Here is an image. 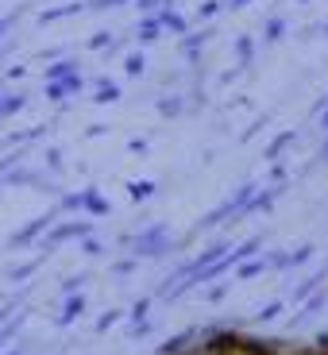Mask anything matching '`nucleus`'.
Wrapping results in <instances>:
<instances>
[{
    "instance_id": "nucleus-1",
    "label": "nucleus",
    "mask_w": 328,
    "mask_h": 355,
    "mask_svg": "<svg viewBox=\"0 0 328 355\" xmlns=\"http://www.w3.org/2000/svg\"><path fill=\"white\" fill-rule=\"evenodd\" d=\"M159 19H162V31H174V35H186V31H189V27H186V19L178 16L174 8L159 12Z\"/></svg>"
},
{
    "instance_id": "nucleus-2",
    "label": "nucleus",
    "mask_w": 328,
    "mask_h": 355,
    "mask_svg": "<svg viewBox=\"0 0 328 355\" xmlns=\"http://www.w3.org/2000/svg\"><path fill=\"white\" fill-rule=\"evenodd\" d=\"M162 35V19L159 16H147L139 24V43H151V39H159Z\"/></svg>"
},
{
    "instance_id": "nucleus-3",
    "label": "nucleus",
    "mask_w": 328,
    "mask_h": 355,
    "mask_svg": "<svg viewBox=\"0 0 328 355\" xmlns=\"http://www.w3.org/2000/svg\"><path fill=\"white\" fill-rule=\"evenodd\" d=\"M24 108V93H12V97H0V116H12Z\"/></svg>"
},
{
    "instance_id": "nucleus-4",
    "label": "nucleus",
    "mask_w": 328,
    "mask_h": 355,
    "mask_svg": "<svg viewBox=\"0 0 328 355\" xmlns=\"http://www.w3.org/2000/svg\"><path fill=\"white\" fill-rule=\"evenodd\" d=\"M74 70H78L74 62H58V66H51V70H46V81H62V78H70Z\"/></svg>"
},
{
    "instance_id": "nucleus-5",
    "label": "nucleus",
    "mask_w": 328,
    "mask_h": 355,
    "mask_svg": "<svg viewBox=\"0 0 328 355\" xmlns=\"http://www.w3.org/2000/svg\"><path fill=\"white\" fill-rule=\"evenodd\" d=\"M205 39H209V31H201V35H186V39H182V46H186V54H189V58H193V54L205 46Z\"/></svg>"
},
{
    "instance_id": "nucleus-6",
    "label": "nucleus",
    "mask_w": 328,
    "mask_h": 355,
    "mask_svg": "<svg viewBox=\"0 0 328 355\" xmlns=\"http://www.w3.org/2000/svg\"><path fill=\"white\" fill-rule=\"evenodd\" d=\"M290 143H293V135H290V132H286V135H278V139L270 143V151H266V155H270V159H278V155H282L286 147H290Z\"/></svg>"
},
{
    "instance_id": "nucleus-7",
    "label": "nucleus",
    "mask_w": 328,
    "mask_h": 355,
    "mask_svg": "<svg viewBox=\"0 0 328 355\" xmlns=\"http://www.w3.org/2000/svg\"><path fill=\"white\" fill-rule=\"evenodd\" d=\"M116 97H120V89H116L112 81H101L97 85V101H116Z\"/></svg>"
},
{
    "instance_id": "nucleus-8",
    "label": "nucleus",
    "mask_w": 328,
    "mask_h": 355,
    "mask_svg": "<svg viewBox=\"0 0 328 355\" xmlns=\"http://www.w3.org/2000/svg\"><path fill=\"white\" fill-rule=\"evenodd\" d=\"M282 31H286V24H282V19H270V24H266V43H275V39H282Z\"/></svg>"
},
{
    "instance_id": "nucleus-9",
    "label": "nucleus",
    "mask_w": 328,
    "mask_h": 355,
    "mask_svg": "<svg viewBox=\"0 0 328 355\" xmlns=\"http://www.w3.org/2000/svg\"><path fill=\"white\" fill-rule=\"evenodd\" d=\"M128 73H132V78L143 73V54H132V58H128Z\"/></svg>"
},
{
    "instance_id": "nucleus-10",
    "label": "nucleus",
    "mask_w": 328,
    "mask_h": 355,
    "mask_svg": "<svg viewBox=\"0 0 328 355\" xmlns=\"http://www.w3.org/2000/svg\"><path fill=\"white\" fill-rule=\"evenodd\" d=\"M251 39H240V43H236V51H240V62H251Z\"/></svg>"
},
{
    "instance_id": "nucleus-11",
    "label": "nucleus",
    "mask_w": 328,
    "mask_h": 355,
    "mask_svg": "<svg viewBox=\"0 0 328 355\" xmlns=\"http://www.w3.org/2000/svg\"><path fill=\"white\" fill-rule=\"evenodd\" d=\"M105 43H112V35H108V31H97V35L89 39V46H93V51H101Z\"/></svg>"
},
{
    "instance_id": "nucleus-12",
    "label": "nucleus",
    "mask_w": 328,
    "mask_h": 355,
    "mask_svg": "<svg viewBox=\"0 0 328 355\" xmlns=\"http://www.w3.org/2000/svg\"><path fill=\"white\" fill-rule=\"evenodd\" d=\"M216 8H221V4H216V0H209V4H201V16H205V19L216 16Z\"/></svg>"
},
{
    "instance_id": "nucleus-13",
    "label": "nucleus",
    "mask_w": 328,
    "mask_h": 355,
    "mask_svg": "<svg viewBox=\"0 0 328 355\" xmlns=\"http://www.w3.org/2000/svg\"><path fill=\"white\" fill-rule=\"evenodd\" d=\"M116 4H124V0H93L89 8H116Z\"/></svg>"
},
{
    "instance_id": "nucleus-14",
    "label": "nucleus",
    "mask_w": 328,
    "mask_h": 355,
    "mask_svg": "<svg viewBox=\"0 0 328 355\" xmlns=\"http://www.w3.org/2000/svg\"><path fill=\"white\" fill-rule=\"evenodd\" d=\"M159 8V0H139V12H155Z\"/></svg>"
},
{
    "instance_id": "nucleus-15",
    "label": "nucleus",
    "mask_w": 328,
    "mask_h": 355,
    "mask_svg": "<svg viewBox=\"0 0 328 355\" xmlns=\"http://www.w3.org/2000/svg\"><path fill=\"white\" fill-rule=\"evenodd\" d=\"M228 4H232V8H243V4H248V0H228Z\"/></svg>"
},
{
    "instance_id": "nucleus-16",
    "label": "nucleus",
    "mask_w": 328,
    "mask_h": 355,
    "mask_svg": "<svg viewBox=\"0 0 328 355\" xmlns=\"http://www.w3.org/2000/svg\"><path fill=\"white\" fill-rule=\"evenodd\" d=\"M320 124H325V128H328V108H325V116H320Z\"/></svg>"
},
{
    "instance_id": "nucleus-17",
    "label": "nucleus",
    "mask_w": 328,
    "mask_h": 355,
    "mask_svg": "<svg viewBox=\"0 0 328 355\" xmlns=\"http://www.w3.org/2000/svg\"><path fill=\"white\" fill-rule=\"evenodd\" d=\"M325 162H328V139H325Z\"/></svg>"
},
{
    "instance_id": "nucleus-18",
    "label": "nucleus",
    "mask_w": 328,
    "mask_h": 355,
    "mask_svg": "<svg viewBox=\"0 0 328 355\" xmlns=\"http://www.w3.org/2000/svg\"><path fill=\"white\" fill-rule=\"evenodd\" d=\"M0 31H4V19H0Z\"/></svg>"
},
{
    "instance_id": "nucleus-19",
    "label": "nucleus",
    "mask_w": 328,
    "mask_h": 355,
    "mask_svg": "<svg viewBox=\"0 0 328 355\" xmlns=\"http://www.w3.org/2000/svg\"><path fill=\"white\" fill-rule=\"evenodd\" d=\"M325 35H328V24H325Z\"/></svg>"
},
{
    "instance_id": "nucleus-20",
    "label": "nucleus",
    "mask_w": 328,
    "mask_h": 355,
    "mask_svg": "<svg viewBox=\"0 0 328 355\" xmlns=\"http://www.w3.org/2000/svg\"><path fill=\"white\" fill-rule=\"evenodd\" d=\"M302 4H305V0H302Z\"/></svg>"
}]
</instances>
